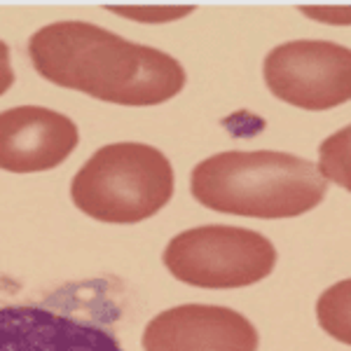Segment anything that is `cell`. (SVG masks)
Listing matches in <instances>:
<instances>
[{"label": "cell", "instance_id": "6da1fadb", "mask_svg": "<svg viewBox=\"0 0 351 351\" xmlns=\"http://www.w3.org/2000/svg\"><path fill=\"white\" fill-rule=\"evenodd\" d=\"M28 56L45 80L117 106H157L185 87L173 56L87 21L40 28L28 40Z\"/></svg>", "mask_w": 351, "mask_h": 351}, {"label": "cell", "instance_id": "7a4b0ae2", "mask_svg": "<svg viewBox=\"0 0 351 351\" xmlns=\"http://www.w3.org/2000/svg\"><path fill=\"white\" fill-rule=\"evenodd\" d=\"M326 192L316 164L276 150L220 152L192 171V197L232 216L295 218L319 206Z\"/></svg>", "mask_w": 351, "mask_h": 351}, {"label": "cell", "instance_id": "3957f363", "mask_svg": "<svg viewBox=\"0 0 351 351\" xmlns=\"http://www.w3.org/2000/svg\"><path fill=\"white\" fill-rule=\"evenodd\" d=\"M120 316L112 281L66 284L40 302L0 307V351H124Z\"/></svg>", "mask_w": 351, "mask_h": 351}, {"label": "cell", "instance_id": "277c9868", "mask_svg": "<svg viewBox=\"0 0 351 351\" xmlns=\"http://www.w3.org/2000/svg\"><path fill=\"white\" fill-rule=\"evenodd\" d=\"M71 197L82 213L101 223H141L171 202V162L145 143L104 145L75 173Z\"/></svg>", "mask_w": 351, "mask_h": 351}, {"label": "cell", "instance_id": "5b68a950", "mask_svg": "<svg viewBox=\"0 0 351 351\" xmlns=\"http://www.w3.org/2000/svg\"><path fill=\"white\" fill-rule=\"evenodd\" d=\"M164 267L197 288H243L263 281L276 265V248L260 232L206 225L176 234L164 248Z\"/></svg>", "mask_w": 351, "mask_h": 351}, {"label": "cell", "instance_id": "8992f818", "mask_svg": "<svg viewBox=\"0 0 351 351\" xmlns=\"http://www.w3.org/2000/svg\"><path fill=\"white\" fill-rule=\"evenodd\" d=\"M263 71L276 99L304 110L335 108L351 96V52L337 43H284L267 54Z\"/></svg>", "mask_w": 351, "mask_h": 351}, {"label": "cell", "instance_id": "52a82bcc", "mask_svg": "<svg viewBox=\"0 0 351 351\" xmlns=\"http://www.w3.org/2000/svg\"><path fill=\"white\" fill-rule=\"evenodd\" d=\"M260 337L239 311L216 304H180L145 326V351H258Z\"/></svg>", "mask_w": 351, "mask_h": 351}, {"label": "cell", "instance_id": "ba28073f", "mask_svg": "<svg viewBox=\"0 0 351 351\" xmlns=\"http://www.w3.org/2000/svg\"><path fill=\"white\" fill-rule=\"evenodd\" d=\"M80 134L71 117L38 106L0 112V169L36 173L59 167L75 150Z\"/></svg>", "mask_w": 351, "mask_h": 351}, {"label": "cell", "instance_id": "9c48e42d", "mask_svg": "<svg viewBox=\"0 0 351 351\" xmlns=\"http://www.w3.org/2000/svg\"><path fill=\"white\" fill-rule=\"evenodd\" d=\"M319 321L321 326L330 332L332 337L342 339V342H349V337L339 330L337 319H342V324H347V314H349V281H342V284L332 286L330 291H326V295L321 298L319 307ZM349 326V324H347Z\"/></svg>", "mask_w": 351, "mask_h": 351}, {"label": "cell", "instance_id": "30bf717a", "mask_svg": "<svg viewBox=\"0 0 351 351\" xmlns=\"http://www.w3.org/2000/svg\"><path fill=\"white\" fill-rule=\"evenodd\" d=\"M112 12H120L122 16H129V19H141V21H169V19H180V16L190 14L195 8H110Z\"/></svg>", "mask_w": 351, "mask_h": 351}, {"label": "cell", "instance_id": "8fae6325", "mask_svg": "<svg viewBox=\"0 0 351 351\" xmlns=\"http://www.w3.org/2000/svg\"><path fill=\"white\" fill-rule=\"evenodd\" d=\"M14 84V71L10 66V47L0 40V96Z\"/></svg>", "mask_w": 351, "mask_h": 351}]
</instances>
